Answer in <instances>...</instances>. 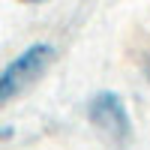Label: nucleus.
Returning <instances> with one entry per match:
<instances>
[{"mask_svg":"<svg viewBox=\"0 0 150 150\" xmlns=\"http://www.w3.org/2000/svg\"><path fill=\"white\" fill-rule=\"evenodd\" d=\"M51 60H54V45H48V42H33V45L24 48L15 60H9V63L0 69V105L9 102V99H15L24 87H30L51 66Z\"/></svg>","mask_w":150,"mask_h":150,"instance_id":"obj_1","label":"nucleus"},{"mask_svg":"<svg viewBox=\"0 0 150 150\" xmlns=\"http://www.w3.org/2000/svg\"><path fill=\"white\" fill-rule=\"evenodd\" d=\"M87 117H90L93 126H99L102 132H108L111 138L123 141L132 129L129 123V111H126V102L114 93V90H102L90 99V105H87Z\"/></svg>","mask_w":150,"mask_h":150,"instance_id":"obj_2","label":"nucleus"},{"mask_svg":"<svg viewBox=\"0 0 150 150\" xmlns=\"http://www.w3.org/2000/svg\"><path fill=\"white\" fill-rule=\"evenodd\" d=\"M147 78H150V66H147Z\"/></svg>","mask_w":150,"mask_h":150,"instance_id":"obj_3","label":"nucleus"}]
</instances>
